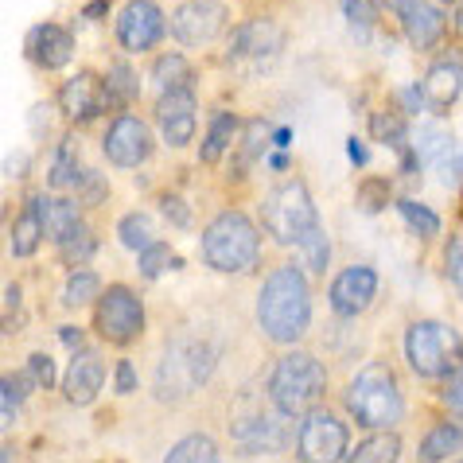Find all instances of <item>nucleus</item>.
<instances>
[{
	"label": "nucleus",
	"instance_id": "1",
	"mask_svg": "<svg viewBox=\"0 0 463 463\" xmlns=\"http://www.w3.org/2000/svg\"><path fill=\"white\" fill-rule=\"evenodd\" d=\"M257 324L273 343H296L312 324V292L296 265H280L265 277L257 300Z\"/></svg>",
	"mask_w": 463,
	"mask_h": 463
},
{
	"label": "nucleus",
	"instance_id": "2",
	"mask_svg": "<svg viewBox=\"0 0 463 463\" xmlns=\"http://www.w3.org/2000/svg\"><path fill=\"white\" fill-rule=\"evenodd\" d=\"M324 390H327L324 363H316L312 354H300V351L285 354L273 366V374H269V402H273L280 417L312 413L316 402L324 397Z\"/></svg>",
	"mask_w": 463,
	"mask_h": 463
},
{
	"label": "nucleus",
	"instance_id": "3",
	"mask_svg": "<svg viewBox=\"0 0 463 463\" xmlns=\"http://www.w3.org/2000/svg\"><path fill=\"white\" fill-rule=\"evenodd\" d=\"M346 409H351L354 420L370 432L393 429V424L405 417V402H402V390H397L390 366L378 363V366L358 370V378L351 382V390H346Z\"/></svg>",
	"mask_w": 463,
	"mask_h": 463
},
{
	"label": "nucleus",
	"instance_id": "4",
	"mask_svg": "<svg viewBox=\"0 0 463 463\" xmlns=\"http://www.w3.org/2000/svg\"><path fill=\"white\" fill-rule=\"evenodd\" d=\"M261 222L280 246H304L316 234L319 214H316V203L307 195L304 179H288V184L269 191L265 207H261Z\"/></svg>",
	"mask_w": 463,
	"mask_h": 463
},
{
	"label": "nucleus",
	"instance_id": "5",
	"mask_svg": "<svg viewBox=\"0 0 463 463\" xmlns=\"http://www.w3.org/2000/svg\"><path fill=\"white\" fill-rule=\"evenodd\" d=\"M257 250H261V238H257V226L250 222L241 211H222L214 214V222L203 230V257L218 273H241L257 261Z\"/></svg>",
	"mask_w": 463,
	"mask_h": 463
},
{
	"label": "nucleus",
	"instance_id": "6",
	"mask_svg": "<svg viewBox=\"0 0 463 463\" xmlns=\"http://www.w3.org/2000/svg\"><path fill=\"white\" fill-rule=\"evenodd\" d=\"M405 358L420 378H452L463 366V339L448 324L420 319L405 331Z\"/></svg>",
	"mask_w": 463,
	"mask_h": 463
},
{
	"label": "nucleus",
	"instance_id": "7",
	"mask_svg": "<svg viewBox=\"0 0 463 463\" xmlns=\"http://www.w3.org/2000/svg\"><path fill=\"white\" fill-rule=\"evenodd\" d=\"M145 331V307L137 292L125 285H113L98 296V335L113 346H128Z\"/></svg>",
	"mask_w": 463,
	"mask_h": 463
},
{
	"label": "nucleus",
	"instance_id": "8",
	"mask_svg": "<svg viewBox=\"0 0 463 463\" xmlns=\"http://www.w3.org/2000/svg\"><path fill=\"white\" fill-rule=\"evenodd\" d=\"M346 444H351V432H346V424L335 413H327V409L307 413L300 432H296L300 463H339L346 456Z\"/></svg>",
	"mask_w": 463,
	"mask_h": 463
},
{
	"label": "nucleus",
	"instance_id": "9",
	"mask_svg": "<svg viewBox=\"0 0 463 463\" xmlns=\"http://www.w3.org/2000/svg\"><path fill=\"white\" fill-rule=\"evenodd\" d=\"M280 47H285V32L273 20L257 16V20H246L241 28H234V35H230V62L246 71H265L277 62Z\"/></svg>",
	"mask_w": 463,
	"mask_h": 463
},
{
	"label": "nucleus",
	"instance_id": "10",
	"mask_svg": "<svg viewBox=\"0 0 463 463\" xmlns=\"http://www.w3.org/2000/svg\"><path fill=\"white\" fill-rule=\"evenodd\" d=\"M218 363V351L211 343H191L179 346L168 354V363L156 370V393L175 397L179 390H191V385H203L211 378V370Z\"/></svg>",
	"mask_w": 463,
	"mask_h": 463
},
{
	"label": "nucleus",
	"instance_id": "11",
	"mask_svg": "<svg viewBox=\"0 0 463 463\" xmlns=\"http://www.w3.org/2000/svg\"><path fill=\"white\" fill-rule=\"evenodd\" d=\"M226 28V5L222 0H184L172 16V35L184 47L211 43Z\"/></svg>",
	"mask_w": 463,
	"mask_h": 463
},
{
	"label": "nucleus",
	"instance_id": "12",
	"mask_svg": "<svg viewBox=\"0 0 463 463\" xmlns=\"http://www.w3.org/2000/svg\"><path fill=\"white\" fill-rule=\"evenodd\" d=\"M152 152V133L148 125L133 118V113H121L113 118L109 133H106V160L118 164V168H140Z\"/></svg>",
	"mask_w": 463,
	"mask_h": 463
},
{
	"label": "nucleus",
	"instance_id": "13",
	"mask_svg": "<svg viewBox=\"0 0 463 463\" xmlns=\"http://www.w3.org/2000/svg\"><path fill=\"white\" fill-rule=\"evenodd\" d=\"M160 35H164V12L152 5V0H128V5L121 8L118 40H121L125 51H133V55H140V51H152Z\"/></svg>",
	"mask_w": 463,
	"mask_h": 463
},
{
	"label": "nucleus",
	"instance_id": "14",
	"mask_svg": "<svg viewBox=\"0 0 463 463\" xmlns=\"http://www.w3.org/2000/svg\"><path fill=\"white\" fill-rule=\"evenodd\" d=\"M393 12H397V20H402V28L405 35L413 40L417 51H429L440 43V35H444V8H436L432 0H385Z\"/></svg>",
	"mask_w": 463,
	"mask_h": 463
},
{
	"label": "nucleus",
	"instance_id": "15",
	"mask_svg": "<svg viewBox=\"0 0 463 463\" xmlns=\"http://www.w3.org/2000/svg\"><path fill=\"white\" fill-rule=\"evenodd\" d=\"M374 292H378V273L374 269H366V265H351V269H343V273L335 277V285H331V307H335L339 316H358V312H366L370 300H374Z\"/></svg>",
	"mask_w": 463,
	"mask_h": 463
},
{
	"label": "nucleus",
	"instance_id": "16",
	"mask_svg": "<svg viewBox=\"0 0 463 463\" xmlns=\"http://www.w3.org/2000/svg\"><path fill=\"white\" fill-rule=\"evenodd\" d=\"M59 109L67 113V121L74 125H86V121H94L101 109H109L106 106V86L98 82V74H74V79L59 90Z\"/></svg>",
	"mask_w": 463,
	"mask_h": 463
},
{
	"label": "nucleus",
	"instance_id": "17",
	"mask_svg": "<svg viewBox=\"0 0 463 463\" xmlns=\"http://www.w3.org/2000/svg\"><path fill=\"white\" fill-rule=\"evenodd\" d=\"M101 382H106V366H101V358L94 351H79V354H74V363L67 366L62 393H67L71 405H90L98 397Z\"/></svg>",
	"mask_w": 463,
	"mask_h": 463
},
{
	"label": "nucleus",
	"instance_id": "18",
	"mask_svg": "<svg viewBox=\"0 0 463 463\" xmlns=\"http://www.w3.org/2000/svg\"><path fill=\"white\" fill-rule=\"evenodd\" d=\"M28 55L40 62L43 71H59L71 62L74 40H71L67 28H59V24H40V28H32V35H28Z\"/></svg>",
	"mask_w": 463,
	"mask_h": 463
},
{
	"label": "nucleus",
	"instance_id": "19",
	"mask_svg": "<svg viewBox=\"0 0 463 463\" xmlns=\"http://www.w3.org/2000/svg\"><path fill=\"white\" fill-rule=\"evenodd\" d=\"M285 420H288V417L250 413L246 420L234 424L238 448H241V452H277V448L285 444Z\"/></svg>",
	"mask_w": 463,
	"mask_h": 463
},
{
	"label": "nucleus",
	"instance_id": "20",
	"mask_svg": "<svg viewBox=\"0 0 463 463\" xmlns=\"http://www.w3.org/2000/svg\"><path fill=\"white\" fill-rule=\"evenodd\" d=\"M43 211H47L43 195H28V199H24V211L16 214V222H12V253H16V257H32L35 250H40V241L47 238Z\"/></svg>",
	"mask_w": 463,
	"mask_h": 463
},
{
	"label": "nucleus",
	"instance_id": "21",
	"mask_svg": "<svg viewBox=\"0 0 463 463\" xmlns=\"http://www.w3.org/2000/svg\"><path fill=\"white\" fill-rule=\"evenodd\" d=\"M424 98L436 109H448L463 94V62L459 59H436L429 74H424Z\"/></svg>",
	"mask_w": 463,
	"mask_h": 463
},
{
	"label": "nucleus",
	"instance_id": "22",
	"mask_svg": "<svg viewBox=\"0 0 463 463\" xmlns=\"http://www.w3.org/2000/svg\"><path fill=\"white\" fill-rule=\"evenodd\" d=\"M43 226H47V238L67 246V241L79 234L86 226L82 214H79V203L74 199H47V211H43Z\"/></svg>",
	"mask_w": 463,
	"mask_h": 463
},
{
	"label": "nucleus",
	"instance_id": "23",
	"mask_svg": "<svg viewBox=\"0 0 463 463\" xmlns=\"http://www.w3.org/2000/svg\"><path fill=\"white\" fill-rule=\"evenodd\" d=\"M413 152H417V160L432 164V168H444V164H452V156H456V137L440 125H424L413 140Z\"/></svg>",
	"mask_w": 463,
	"mask_h": 463
},
{
	"label": "nucleus",
	"instance_id": "24",
	"mask_svg": "<svg viewBox=\"0 0 463 463\" xmlns=\"http://www.w3.org/2000/svg\"><path fill=\"white\" fill-rule=\"evenodd\" d=\"M152 82L156 94H172V90H195V71L184 55H160L152 62Z\"/></svg>",
	"mask_w": 463,
	"mask_h": 463
},
{
	"label": "nucleus",
	"instance_id": "25",
	"mask_svg": "<svg viewBox=\"0 0 463 463\" xmlns=\"http://www.w3.org/2000/svg\"><path fill=\"white\" fill-rule=\"evenodd\" d=\"M101 86H106V106H109V109L133 106L137 94H140V79H137V71L128 67V62H118V67H109V74L101 79Z\"/></svg>",
	"mask_w": 463,
	"mask_h": 463
},
{
	"label": "nucleus",
	"instance_id": "26",
	"mask_svg": "<svg viewBox=\"0 0 463 463\" xmlns=\"http://www.w3.org/2000/svg\"><path fill=\"white\" fill-rule=\"evenodd\" d=\"M463 448V429L459 424H436L420 444V463H440L448 456H456Z\"/></svg>",
	"mask_w": 463,
	"mask_h": 463
},
{
	"label": "nucleus",
	"instance_id": "27",
	"mask_svg": "<svg viewBox=\"0 0 463 463\" xmlns=\"http://www.w3.org/2000/svg\"><path fill=\"white\" fill-rule=\"evenodd\" d=\"M234 133H238V118H234V113H214L211 128H207V140H203V148H199L203 164H214L218 156H222V152L234 145Z\"/></svg>",
	"mask_w": 463,
	"mask_h": 463
},
{
	"label": "nucleus",
	"instance_id": "28",
	"mask_svg": "<svg viewBox=\"0 0 463 463\" xmlns=\"http://www.w3.org/2000/svg\"><path fill=\"white\" fill-rule=\"evenodd\" d=\"M397 456H402V440L393 432H374L346 456V463H397Z\"/></svg>",
	"mask_w": 463,
	"mask_h": 463
},
{
	"label": "nucleus",
	"instance_id": "29",
	"mask_svg": "<svg viewBox=\"0 0 463 463\" xmlns=\"http://www.w3.org/2000/svg\"><path fill=\"white\" fill-rule=\"evenodd\" d=\"M79 152H74L71 140H59V148H55V156H51V172H47V184L51 187H74L79 184Z\"/></svg>",
	"mask_w": 463,
	"mask_h": 463
},
{
	"label": "nucleus",
	"instance_id": "30",
	"mask_svg": "<svg viewBox=\"0 0 463 463\" xmlns=\"http://www.w3.org/2000/svg\"><path fill=\"white\" fill-rule=\"evenodd\" d=\"M164 463H218V444L211 436L195 432V436H187V440H179Z\"/></svg>",
	"mask_w": 463,
	"mask_h": 463
},
{
	"label": "nucleus",
	"instance_id": "31",
	"mask_svg": "<svg viewBox=\"0 0 463 463\" xmlns=\"http://www.w3.org/2000/svg\"><path fill=\"white\" fill-rule=\"evenodd\" d=\"M118 238H121V246L140 250V253H145L148 246H156V241H152V222H148V214H125L121 222H118Z\"/></svg>",
	"mask_w": 463,
	"mask_h": 463
},
{
	"label": "nucleus",
	"instance_id": "32",
	"mask_svg": "<svg viewBox=\"0 0 463 463\" xmlns=\"http://www.w3.org/2000/svg\"><path fill=\"white\" fill-rule=\"evenodd\" d=\"M98 273H90V269H82V273H74L71 280H67V288H62V307H82V304H90L98 296Z\"/></svg>",
	"mask_w": 463,
	"mask_h": 463
},
{
	"label": "nucleus",
	"instance_id": "33",
	"mask_svg": "<svg viewBox=\"0 0 463 463\" xmlns=\"http://www.w3.org/2000/svg\"><path fill=\"white\" fill-rule=\"evenodd\" d=\"M156 118L175 121V118H195V90H172V94L156 98Z\"/></svg>",
	"mask_w": 463,
	"mask_h": 463
},
{
	"label": "nucleus",
	"instance_id": "34",
	"mask_svg": "<svg viewBox=\"0 0 463 463\" xmlns=\"http://www.w3.org/2000/svg\"><path fill=\"white\" fill-rule=\"evenodd\" d=\"M397 211H402L409 230L420 234V238H432L436 230H440V214L429 211V207H420V203H413V199H402V203H397Z\"/></svg>",
	"mask_w": 463,
	"mask_h": 463
},
{
	"label": "nucleus",
	"instance_id": "35",
	"mask_svg": "<svg viewBox=\"0 0 463 463\" xmlns=\"http://www.w3.org/2000/svg\"><path fill=\"white\" fill-rule=\"evenodd\" d=\"M24 397H28V382H24L20 374H8L5 382H0V413H5V420H16Z\"/></svg>",
	"mask_w": 463,
	"mask_h": 463
},
{
	"label": "nucleus",
	"instance_id": "36",
	"mask_svg": "<svg viewBox=\"0 0 463 463\" xmlns=\"http://www.w3.org/2000/svg\"><path fill=\"white\" fill-rule=\"evenodd\" d=\"M179 265V257L168 250V246H148L145 253H140V273H145L148 280H156L160 273H168V269Z\"/></svg>",
	"mask_w": 463,
	"mask_h": 463
},
{
	"label": "nucleus",
	"instance_id": "37",
	"mask_svg": "<svg viewBox=\"0 0 463 463\" xmlns=\"http://www.w3.org/2000/svg\"><path fill=\"white\" fill-rule=\"evenodd\" d=\"M370 128H374V140H382V145L405 148V121L402 118H393V113H378V118L370 121Z\"/></svg>",
	"mask_w": 463,
	"mask_h": 463
},
{
	"label": "nucleus",
	"instance_id": "38",
	"mask_svg": "<svg viewBox=\"0 0 463 463\" xmlns=\"http://www.w3.org/2000/svg\"><path fill=\"white\" fill-rule=\"evenodd\" d=\"M98 246H101L98 234H94L90 226H82L79 234H74L67 246H59V250H62V261H86V257H94V253H98Z\"/></svg>",
	"mask_w": 463,
	"mask_h": 463
},
{
	"label": "nucleus",
	"instance_id": "39",
	"mask_svg": "<svg viewBox=\"0 0 463 463\" xmlns=\"http://www.w3.org/2000/svg\"><path fill=\"white\" fill-rule=\"evenodd\" d=\"M74 191L82 195V203H106V199H109L106 175L94 172V168H82V175H79V184H74Z\"/></svg>",
	"mask_w": 463,
	"mask_h": 463
},
{
	"label": "nucleus",
	"instance_id": "40",
	"mask_svg": "<svg viewBox=\"0 0 463 463\" xmlns=\"http://www.w3.org/2000/svg\"><path fill=\"white\" fill-rule=\"evenodd\" d=\"M160 133H164V140H168L172 148H184V145H191V137H195V118L160 121Z\"/></svg>",
	"mask_w": 463,
	"mask_h": 463
},
{
	"label": "nucleus",
	"instance_id": "41",
	"mask_svg": "<svg viewBox=\"0 0 463 463\" xmlns=\"http://www.w3.org/2000/svg\"><path fill=\"white\" fill-rule=\"evenodd\" d=\"M339 5H343V16L351 20V24H358V28H370L374 16H378L374 0H339Z\"/></svg>",
	"mask_w": 463,
	"mask_h": 463
},
{
	"label": "nucleus",
	"instance_id": "42",
	"mask_svg": "<svg viewBox=\"0 0 463 463\" xmlns=\"http://www.w3.org/2000/svg\"><path fill=\"white\" fill-rule=\"evenodd\" d=\"M304 250H307V269L319 277L327 269V238H324V230H316V234L304 241Z\"/></svg>",
	"mask_w": 463,
	"mask_h": 463
},
{
	"label": "nucleus",
	"instance_id": "43",
	"mask_svg": "<svg viewBox=\"0 0 463 463\" xmlns=\"http://www.w3.org/2000/svg\"><path fill=\"white\" fill-rule=\"evenodd\" d=\"M358 207L363 211H382L385 207V195H390V184L385 179H370V184H363V191H358Z\"/></svg>",
	"mask_w": 463,
	"mask_h": 463
},
{
	"label": "nucleus",
	"instance_id": "44",
	"mask_svg": "<svg viewBox=\"0 0 463 463\" xmlns=\"http://www.w3.org/2000/svg\"><path fill=\"white\" fill-rule=\"evenodd\" d=\"M28 378L35 382V385H43V390H51L59 378H55V363H51L47 354H32L28 358Z\"/></svg>",
	"mask_w": 463,
	"mask_h": 463
},
{
	"label": "nucleus",
	"instance_id": "45",
	"mask_svg": "<svg viewBox=\"0 0 463 463\" xmlns=\"http://www.w3.org/2000/svg\"><path fill=\"white\" fill-rule=\"evenodd\" d=\"M448 277H452V285L463 296V234H456L448 241Z\"/></svg>",
	"mask_w": 463,
	"mask_h": 463
},
{
	"label": "nucleus",
	"instance_id": "46",
	"mask_svg": "<svg viewBox=\"0 0 463 463\" xmlns=\"http://www.w3.org/2000/svg\"><path fill=\"white\" fill-rule=\"evenodd\" d=\"M160 211L172 218V226H179V230L191 226V211L184 207V199H179V195H160Z\"/></svg>",
	"mask_w": 463,
	"mask_h": 463
},
{
	"label": "nucleus",
	"instance_id": "47",
	"mask_svg": "<svg viewBox=\"0 0 463 463\" xmlns=\"http://www.w3.org/2000/svg\"><path fill=\"white\" fill-rule=\"evenodd\" d=\"M424 86H402L397 90V106H402V113H420L424 109Z\"/></svg>",
	"mask_w": 463,
	"mask_h": 463
},
{
	"label": "nucleus",
	"instance_id": "48",
	"mask_svg": "<svg viewBox=\"0 0 463 463\" xmlns=\"http://www.w3.org/2000/svg\"><path fill=\"white\" fill-rule=\"evenodd\" d=\"M444 402L456 409V413H463V366L456 370L452 378H448V385H444Z\"/></svg>",
	"mask_w": 463,
	"mask_h": 463
},
{
	"label": "nucleus",
	"instance_id": "49",
	"mask_svg": "<svg viewBox=\"0 0 463 463\" xmlns=\"http://www.w3.org/2000/svg\"><path fill=\"white\" fill-rule=\"evenodd\" d=\"M118 390L121 393L137 390V370H133V363H118Z\"/></svg>",
	"mask_w": 463,
	"mask_h": 463
},
{
	"label": "nucleus",
	"instance_id": "50",
	"mask_svg": "<svg viewBox=\"0 0 463 463\" xmlns=\"http://www.w3.org/2000/svg\"><path fill=\"white\" fill-rule=\"evenodd\" d=\"M59 339H62V343H71V346H74V354L86 351V346H82V335H79L74 327H62V331H59Z\"/></svg>",
	"mask_w": 463,
	"mask_h": 463
},
{
	"label": "nucleus",
	"instance_id": "51",
	"mask_svg": "<svg viewBox=\"0 0 463 463\" xmlns=\"http://www.w3.org/2000/svg\"><path fill=\"white\" fill-rule=\"evenodd\" d=\"M346 152H351V160H354V164H366V148H363V145H358V140H354V137H351V140H346Z\"/></svg>",
	"mask_w": 463,
	"mask_h": 463
},
{
	"label": "nucleus",
	"instance_id": "52",
	"mask_svg": "<svg viewBox=\"0 0 463 463\" xmlns=\"http://www.w3.org/2000/svg\"><path fill=\"white\" fill-rule=\"evenodd\" d=\"M269 168H273V172H285V168H288V152H273V156H269Z\"/></svg>",
	"mask_w": 463,
	"mask_h": 463
},
{
	"label": "nucleus",
	"instance_id": "53",
	"mask_svg": "<svg viewBox=\"0 0 463 463\" xmlns=\"http://www.w3.org/2000/svg\"><path fill=\"white\" fill-rule=\"evenodd\" d=\"M273 140H277V145H280V148H288V140H292V133H288V128H273Z\"/></svg>",
	"mask_w": 463,
	"mask_h": 463
},
{
	"label": "nucleus",
	"instance_id": "54",
	"mask_svg": "<svg viewBox=\"0 0 463 463\" xmlns=\"http://www.w3.org/2000/svg\"><path fill=\"white\" fill-rule=\"evenodd\" d=\"M86 16H106V0H94V5L86 8Z\"/></svg>",
	"mask_w": 463,
	"mask_h": 463
},
{
	"label": "nucleus",
	"instance_id": "55",
	"mask_svg": "<svg viewBox=\"0 0 463 463\" xmlns=\"http://www.w3.org/2000/svg\"><path fill=\"white\" fill-rule=\"evenodd\" d=\"M459 32H463V16H459Z\"/></svg>",
	"mask_w": 463,
	"mask_h": 463
}]
</instances>
